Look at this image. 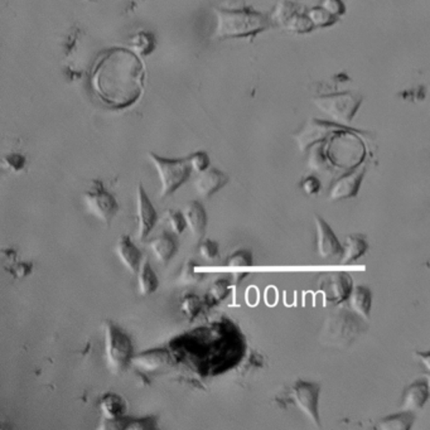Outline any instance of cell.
<instances>
[{
	"label": "cell",
	"mask_w": 430,
	"mask_h": 430,
	"mask_svg": "<svg viewBox=\"0 0 430 430\" xmlns=\"http://www.w3.org/2000/svg\"><path fill=\"white\" fill-rule=\"evenodd\" d=\"M144 69L133 51L112 48L96 62L91 73L95 95L112 109H124L141 97Z\"/></svg>",
	"instance_id": "obj_1"
},
{
	"label": "cell",
	"mask_w": 430,
	"mask_h": 430,
	"mask_svg": "<svg viewBox=\"0 0 430 430\" xmlns=\"http://www.w3.org/2000/svg\"><path fill=\"white\" fill-rule=\"evenodd\" d=\"M216 27L213 38H245L269 28L267 16L252 9H213Z\"/></svg>",
	"instance_id": "obj_2"
},
{
	"label": "cell",
	"mask_w": 430,
	"mask_h": 430,
	"mask_svg": "<svg viewBox=\"0 0 430 430\" xmlns=\"http://www.w3.org/2000/svg\"><path fill=\"white\" fill-rule=\"evenodd\" d=\"M366 320L352 309L339 308L326 318L320 333L321 344L335 348H347L366 331Z\"/></svg>",
	"instance_id": "obj_3"
},
{
	"label": "cell",
	"mask_w": 430,
	"mask_h": 430,
	"mask_svg": "<svg viewBox=\"0 0 430 430\" xmlns=\"http://www.w3.org/2000/svg\"><path fill=\"white\" fill-rule=\"evenodd\" d=\"M105 359L112 374H120L133 361L134 346L130 337L111 321L104 322Z\"/></svg>",
	"instance_id": "obj_4"
},
{
	"label": "cell",
	"mask_w": 430,
	"mask_h": 430,
	"mask_svg": "<svg viewBox=\"0 0 430 430\" xmlns=\"http://www.w3.org/2000/svg\"><path fill=\"white\" fill-rule=\"evenodd\" d=\"M148 158L154 165L160 180V198H167L173 195L182 184H184L191 173L193 172L188 158L169 159L156 156L154 153H148Z\"/></svg>",
	"instance_id": "obj_5"
},
{
	"label": "cell",
	"mask_w": 430,
	"mask_h": 430,
	"mask_svg": "<svg viewBox=\"0 0 430 430\" xmlns=\"http://www.w3.org/2000/svg\"><path fill=\"white\" fill-rule=\"evenodd\" d=\"M82 201L86 211L106 226H109L119 211L117 198L106 191L100 180H93L91 189L82 195Z\"/></svg>",
	"instance_id": "obj_6"
},
{
	"label": "cell",
	"mask_w": 430,
	"mask_h": 430,
	"mask_svg": "<svg viewBox=\"0 0 430 430\" xmlns=\"http://www.w3.org/2000/svg\"><path fill=\"white\" fill-rule=\"evenodd\" d=\"M291 398L298 409L315 425H320V385L298 380L291 389Z\"/></svg>",
	"instance_id": "obj_7"
},
{
	"label": "cell",
	"mask_w": 430,
	"mask_h": 430,
	"mask_svg": "<svg viewBox=\"0 0 430 430\" xmlns=\"http://www.w3.org/2000/svg\"><path fill=\"white\" fill-rule=\"evenodd\" d=\"M272 21L275 23L280 24L284 29L290 32L304 33L311 31L313 28L311 18L303 16L298 12V9L293 5V1L283 0L280 1L272 14Z\"/></svg>",
	"instance_id": "obj_8"
},
{
	"label": "cell",
	"mask_w": 430,
	"mask_h": 430,
	"mask_svg": "<svg viewBox=\"0 0 430 430\" xmlns=\"http://www.w3.org/2000/svg\"><path fill=\"white\" fill-rule=\"evenodd\" d=\"M136 219H138V240H145L158 222V213L152 204L143 184L136 187Z\"/></svg>",
	"instance_id": "obj_9"
},
{
	"label": "cell",
	"mask_w": 430,
	"mask_h": 430,
	"mask_svg": "<svg viewBox=\"0 0 430 430\" xmlns=\"http://www.w3.org/2000/svg\"><path fill=\"white\" fill-rule=\"evenodd\" d=\"M317 231V251L323 259L338 258L342 255V245L338 241L335 232L321 216L314 217Z\"/></svg>",
	"instance_id": "obj_10"
},
{
	"label": "cell",
	"mask_w": 430,
	"mask_h": 430,
	"mask_svg": "<svg viewBox=\"0 0 430 430\" xmlns=\"http://www.w3.org/2000/svg\"><path fill=\"white\" fill-rule=\"evenodd\" d=\"M359 104L360 102L357 101L353 96L342 95V96L327 97V99L320 100L317 102V106L323 110L326 114L332 115L336 120L348 121L355 114Z\"/></svg>",
	"instance_id": "obj_11"
},
{
	"label": "cell",
	"mask_w": 430,
	"mask_h": 430,
	"mask_svg": "<svg viewBox=\"0 0 430 430\" xmlns=\"http://www.w3.org/2000/svg\"><path fill=\"white\" fill-rule=\"evenodd\" d=\"M115 254L119 261L124 265L126 270L133 275H136L141 266L143 252L141 249L133 243L129 235H123L119 237L115 245Z\"/></svg>",
	"instance_id": "obj_12"
},
{
	"label": "cell",
	"mask_w": 430,
	"mask_h": 430,
	"mask_svg": "<svg viewBox=\"0 0 430 430\" xmlns=\"http://www.w3.org/2000/svg\"><path fill=\"white\" fill-rule=\"evenodd\" d=\"M227 182L228 177L222 171L217 168H208L204 172L198 173V177L195 180V192L202 198H210L225 187Z\"/></svg>",
	"instance_id": "obj_13"
},
{
	"label": "cell",
	"mask_w": 430,
	"mask_h": 430,
	"mask_svg": "<svg viewBox=\"0 0 430 430\" xmlns=\"http://www.w3.org/2000/svg\"><path fill=\"white\" fill-rule=\"evenodd\" d=\"M183 215L186 217L187 228L195 239V243L198 245L204 240L207 226V213L204 206L198 201H191L184 206Z\"/></svg>",
	"instance_id": "obj_14"
},
{
	"label": "cell",
	"mask_w": 430,
	"mask_h": 430,
	"mask_svg": "<svg viewBox=\"0 0 430 430\" xmlns=\"http://www.w3.org/2000/svg\"><path fill=\"white\" fill-rule=\"evenodd\" d=\"M430 391L429 386L427 381H415L409 385L404 395H403V403H401V410L404 411H418L420 410L425 403L429 400Z\"/></svg>",
	"instance_id": "obj_15"
},
{
	"label": "cell",
	"mask_w": 430,
	"mask_h": 430,
	"mask_svg": "<svg viewBox=\"0 0 430 430\" xmlns=\"http://www.w3.org/2000/svg\"><path fill=\"white\" fill-rule=\"evenodd\" d=\"M150 251L153 252L156 261L162 265H167L177 254L178 245L172 235L163 232L149 243Z\"/></svg>",
	"instance_id": "obj_16"
},
{
	"label": "cell",
	"mask_w": 430,
	"mask_h": 430,
	"mask_svg": "<svg viewBox=\"0 0 430 430\" xmlns=\"http://www.w3.org/2000/svg\"><path fill=\"white\" fill-rule=\"evenodd\" d=\"M365 169H357L351 174H347L342 177L341 180H337L336 184L332 187L331 191V198L332 200H342V198H350L357 193L360 187L361 180L363 177Z\"/></svg>",
	"instance_id": "obj_17"
},
{
	"label": "cell",
	"mask_w": 430,
	"mask_h": 430,
	"mask_svg": "<svg viewBox=\"0 0 430 430\" xmlns=\"http://www.w3.org/2000/svg\"><path fill=\"white\" fill-rule=\"evenodd\" d=\"M99 409L104 420H114L120 416H124L126 410V400L117 394L108 392L100 399Z\"/></svg>",
	"instance_id": "obj_18"
},
{
	"label": "cell",
	"mask_w": 430,
	"mask_h": 430,
	"mask_svg": "<svg viewBox=\"0 0 430 430\" xmlns=\"http://www.w3.org/2000/svg\"><path fill=\"white\" fill-rule=\"evenodd\" d=\"M327 288L329 300L342 302L344 299H348L351 294V278L344 273L335 274L329 276Z\"/></svg>",
	"instance_id": "obj_19"
},
{
	"label": "cell",
	"mask_w": 430,
	"mask_h": 430,
	"mask_svg": "<svg viewBox=\"0 0 430 430\" xmlns=\"http://www.w3.org/2000/svg\"><path fill=\"white\" fill-rule=\"evenodd\" d=\"M136 275H138V289L141 296L149 297L153 293H156V289L159 288V280L148 259H145L141 263V269Z\"/></svg>",
	"instance_id": "obj_20"
},
{
	"label": "cell",
	"mask_w": 430,
	"mask_h": 430,
	"mask_svg": "<svg viewBox=\"0 0 430 430\" xmlns=\"http://www.w3.org/2000/svg\"><path fill=\"white\" fill-rule=\"evenodd\" d=\"M102 429H156V418H145V419H130L120 416L114 420H104L100 425Z\"/></svg>",
	"instance_id": "obj_21"
},
{
	"label": "cell",
	"mask_w": 430,
	"mask_h": 430,
	"mask_svg": "<svg viewBox=\"0 0 430 430\" xmlns=\"http://www.w3.org/2000/svg\"><path fill=\"white\" fill-rule=\"evenodd\" d=\"M168 352L165 350H153V351L143 352L141 355L133 357L135 366L144 371H156V368L165 366L168 362Z\"/></svg>",
	"instance_id": "obj_22"
},
{
	"label": "cell",
	"mask_w": 430,
	"mask_h": 430,
	"mask_svg": "<svg viewBox=\"0 0 430 430\" xmlns=\"http://www.w3.org/2000/svg\"><path fill=\"white\" fill-rule=\"evenodd\" d=\"M342 255H341V263L348 264L355 260L361 258L368 249L366 240L360 235H351L346 237V241L342 246Z\"/></svg>",
	"instance_id": "obj_23"
},
{
	"label": "cell",
	"mask_w": 430,
	"mask_h": 430,
	"mask_svg": "<svg viewBox=\"0 0 430 430\" xmlns=\"http://www.w3.org/2000/svg\"><path fill=\"white\" fill-rule=\"evenodd\" d=\"M348 305L353 312L368 320L371 309V291L366 287H357L352 289L348 297Z\"/></svg>",
	"instance_id": "obj_24"
},
{
	"label": "cell",
	"mask_w": 430,
	"mask_h": 430,
	"mask_svg": "<svg viewBox=\"0 0 430 430\" xmlns=\"http://www.w3.org/2000/svg\"><path fill=\"white\" fill-rule=\"evenodd\" d=\"M129 46L134 53L138 56H148L154 51L156 39L152 33L145 31L138 32L129 39Z\"/></svg>",
	"instance_id": "obj_25"
},
{
	"label": "cell",
	"mask_w": 430,
	"mask_h": 430,
	"mask_svg": "<svg viewBox=\"0 0 430 430\" xmlns=\"http://www.w3.org/2000/svg\"><path fill=\"white\" fill-rule=\"evenodd\" d=\"M414 422V415L411 411H404L400 414L391 415L383 418L377 424V428L383 430H407L411 428Z\"/></svg>",
	"instance_id": "obj_26"
},
{
	"label": "cell",
	"mask_w": 430,
	"mask_h": 430,
	"mask_svg": "<svg viewBox=\"0 0 430 430\" xmlns=\"http://www.w3.org/2000/svg\"><path fill=\"white\" fill-rule=\"evenodd\" d=\"M195 266L197 264L195 261L191 260L180 267V274L177 276V283L180 285H195L204 279L202 274H198L195 272Z\"/></svg>",
	"instance_id": "obj_27"
},
{
	"label": "cell",
	"mask_w": 430,
	"mask_h": 430,
	"mask_svg": "<svg viewBox=\"0 0 430 430\" xmlns=\"http://www.w3.org/2000/svg\"><path fill=\"white\" fill-rule=\"evenodd\" d=\"M165 221L168 224V226L171 228L173 234L180 236L184 232V230L187 228V222L186 217L183 215V212L176 208H169L165 212Z\"/></svg>",
	"instance_id": "obj_28"
},
{
	"label": "cell",
	"mask_w": 430,
	"mask_h": 430,
	"mask_svg": "<svg viewBox=\"0 0 430 430\" xmlns=\"http://www.w3.org/2000/svg\"><path fill=\"white\" fill-rule=\"evenodd\" d=\"M202 309V300L195 294L184 296L180 302V312L183 313L188 320H195L198 313Z\"/></svg>",
	"instance_id": "obj_29"
},
{
	"label": "cell",
	"mask_w": 430,
	"mask_h": 430,
	"mask_svg": "<svg viewBox=\"0 0 430 430\" xmlns=\"http://www.w3.org/2000/svg\"><path fill=\"white\" fill-rule=\"evenodd\" d=\"M230 291V282L226 279H217L210 287L208 298L212 300V304H216L227 297Z\"/></svg>",
	"instance_id": "obj_30"
},
{
	"label": "cell",
	"mask_w": 430,
	"mask_h": 430,
	"mask_svg": "<svg viewBox=\"0 0 430 430\" xmlns=\"http://www.w3.org/2000/svg\"><path fill=\"white\" fill-rule=\"evenodd\" d=\"M187 158L193 172L202 173L210 168V156L206 152H195Z\"/></svg>",
	"instance_id": "obj_31"
},
{
	"label": "cell",
	"mask_w": 430,
	"mask_h": 430,
	"mask_svg": "<svg viewBox=\"0 0 430 430\" xmlns=\"http://www.w3.org/2000/svg\"><path fill=\"white\" fill-rule=\"evenodd\" d=\"M308 16L311 18L312 23L318 27H326L336 21V16H332L329 12L323 8H313L309 10Z\"/></svg>",
	"instance_id": "obj_32"
},
{
	"label": "cell",
	"mask_w": 430,
	"mask_h": 430,
	"mask_svg": "<svg viewBox=\"0 0 430 430\" xmlns=\"http://www.w3.org/2000/svg\"><path fill=\"white\" fill-rule=\"evenodd\" d=\"M228 266H250L252 265V255L249 250L235 251L231 256L227 258Z\"/></svg>",
	"instance_id": "obj_33"
},
{
	"label": "cell",
	"mask_w": 430,
	"mask_h": 430,
	"mask_svg": "<svg viewBox=\"0 0 430 430\" xmlns=\"http://www.w3.org/2000/svg\"><path fill=\"white\" fill-rule=\"evenodd\" d=\"M198 250L202 258L206 260H213L219 256V243L206 239L198 243Z\"/></svg>",
	"instance_id": "obj_34"
},
{
	"label": "cell",
	"mask_w": 430,
	"mask_h": 430,
	"mask_svg": "<svg viewBox=\"0 0 430 430\" xmlns=\"http://www.w3.org/2000/svg\"><path fill=\"white\" fill-rule=\"evenodd\" d=\"M3 165L12 172H21L25 167V156L22 154H9L4 158Z\"/></svg>",
	"instance_id": "obj_35"
},
{
	"label": "cell",
	"mask_w": 430,
	"mask_h": 430,
	"mask_svg": "<svg viewBox=\"0 0 430 430\" xmlns=\"http://www.w3.org/2000/svg\"><path fill=\"white\" fill-rule=\"evenodd\" d=\"M322 7L335 16L342 14L344 12V5L341 0H324Z\"/></svg>",
	"instance_id": "obj_36"
},
{
	"label": "cell",
	"mask_w": 430,
	"mask_h": 430,
	"mask_svg": "<svg viewBox=\"0 0 430 430\" xmlns=\"http://www.w3.org/2000/svg\"><path fill=\"white\" fill-rule=\"evenodd\" d=\"M302 188L304 191L305 193L308 195H314L320 191V182L315 180L314 177H309L302 183Z\"/></svg>",
	"instance_id": "obj_37"
},
{
	"label": "cell",
	"mask_w": 430,
	"mask_h": 430,
	"mask_svg": "<svg viewBox=\"0 0 430 430\" xmlns=\"http://www.w3.org/2000/svg\"><path fill=\"white\" fill-rule=\"evenodd\" d=\"M12 269H13V275H14L16 278L22 279V278H25V276H28V275L31 274L32 264L21 263V264H16V266H13Z\"/></svg>",
	"instance_id": "obj_38"
},
{
	"label": "cell",
	"mask_w": 430,
	"mask_h": 430,
	"mask_svg": "<svg viewBox=\"0 0 430 430\" xmlns=\"http://www.w3.org/2000/svg\"><path fill=\"white\" fill-rule=\"evenodd\" d=\"M416 357L420 360L422 366H424L425 370L430 374V352H420V353H416Z\"/></svg>",
	"instance_id": "obj_39"
},
{
	"label": "cell",
	"mask_w": 430,
	"mask_h": 430,
	"mask_svg": "<svg viewBox=\"0 0 430 430\" xmlns=\"http://www.w3.org/2000/svg\"><path fill=\"white\" fill-rule=\"evenodd\" d=\"M427 383H428V386H429V391H430V374H429V376H428V381H427Z\"/></svg>",
	"instance_id": "obj_40"
},
{
	"label": "cell",
	"mask_w": 430,
	"mask_h": 430,
	"mask_svg": "<svg viewBox=\"0 0 430 430\" xmlns=\"http://www.w3.org/2000/svg\"><path fill=\"white\" fill-rule=\"evenodd\" d=\"M287 1H294V0H287Z\"/></svg>",
	"instance_id": "obj_41"
}]
</instances>
